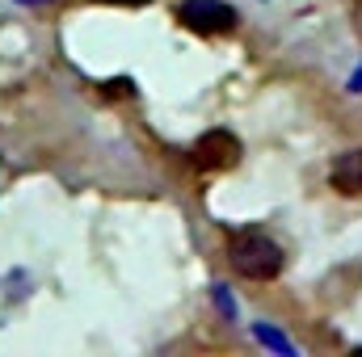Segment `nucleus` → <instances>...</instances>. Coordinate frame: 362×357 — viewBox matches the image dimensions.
<instances>
[{"label": "nucleus", "mask_w": 362, "mask_h": 357, "mask_svg": "<svg viewBox=\"0 0 362 357\" xmlns=\"http://www.w3.org/2000/svg\"><path fill=\"white\" fill-rule=\"evenodd\" d=\"M21 4H47V0H21Z\"/></svg>", "instance_id": "obj_10"}, {"label": "nucleus", "mask_w": 362, "mask_h": 357, "mask_svg": "<svg viewBox=\"0 0 362 357\" xmlns=\"http://www.w3.org/2000/svg\"><path fill=\"white\" fill-rule=\"evenodd\" d=\"M215 303H219V311H223L228 320L236 315V307H232V298H228V286H215Z\"/></svg>", "instance_id": "obj_6"}, {"label": "nucleus", "mask_w": 362, "mask_h": 357, "mask_svg": "<svg viewBox=\"0 0 362 357\" xmlns=\"http://www.w3.org/2000/svg\"><path fill=\"white\" fill-rule=\"evenodd\" d=\"M189 156H194V164L202 173H228V169L240 164L245 152H240V139L232 131H206V135H198V143L189 147Z\"/></svg>", "instance_id": "obj_3"}, {"label": "nucleus", "mask_w": 362, "mask_h": 357, "mask_svg": "<svg viewBox=\"0 0 362 357\" xmlns=\"http://www.w3.org/2000/svg\"><path fill=\"white\" fill-rule=\"evenodd\" d=\"M329 185L346 198H362V147L341 152L333 164H329Z\"/></svg>", "instance_id": "obj_4"}, {"label": "nucleus", "mask_w": 362, "mask_h": 357, "mask_svg": "<svg viewBox=\"0 0 362 357\" xmlns=\"http://www.w3.org/2000/svg\"><path fill=\"white\" fill-rule=\"evenodd\" d=\"M354 21H358V30H362V0H354Z\"/></svg>", "instance_id": "obj_8"}, {"label": "nucleus", "mask_w": 362, "mask_h": 357, "mask_svg": "<svg viewBox=\"0 0 362 357\" xmlns=\"http://www.w3.org/2000/svg\"><path fill=\"white\" fill-rule=\"evenodd\" d=\"M350 89H362V72L354 76V80H350Z\"/></svg>", "instance_id": "obj_9"}, {"label": "nucleus", "mask_w": 362, "mask_h": 357, "mask_svg": "<svg viewBox=\"0 0 362 357\" xmlns=\"http://www.w3.org/2000/svg\"><path fill=\"white\" fill-rule=\"evenodd\" d=\"M101 4H122V8H139V4H148V0H101Z\"/></svg>", "instance_id": "obj_7"}, {"label": "nucleus", "mask_w": 362, "mask_h": 357, "mask_svg": "<svg viewBox=\"0 0 362 357\" xmlns=\"http://www.w3.org/2000/svg\"><path fill=\"white\" fill-rule=\"evenodd\" d=\"M177 21L185 30H194V34H232L236 30V8L232 4H223V0H181L177 8Z\"/></svg>", "instance_id": "obj_2"}, {"label": "nucleus", "mask_w": 362, "mask_h": 357, "mask_svg": "<svg viewBox=\"0 0 362 357\" xmlns=\"http://www.w3.org/2000/svg\"><path fill=\"white\" fill-rule=\"evenodd\" d=\"M253 337L266 345V349H274V353H295V345L282 337V332H274V328H266V324H253Z\"/></svg>", "instance_id": "obj_5"}, {"label": "nucleus", "mask_w": 362, "mask_h": 357, "mask_svg": "<svg viewBox=\"0 0 362 357\" xmlns=\"http://www.w3.org/2000/svg\"><path fill=\"white\" fill-rule=\"evenodd\" d=\"M228 261L249 282H274L282 273V265H286V253L262 227H245V231L228 236Z\"/></svg>", "instance_id": "obj_1"}]
</instances>
